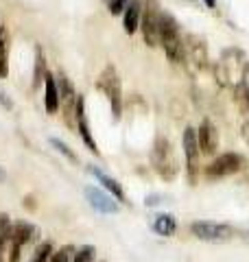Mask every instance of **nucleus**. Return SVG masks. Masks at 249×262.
<instances>
[{
	"mask_svg": "<svg viewBox=\"0 0 249 262\" xmlns=\"http://www.w3.org/2000/svg\"><path fill=\"white\" fill-rule=\"evenodd\" d=\"M53 256V245L51 243H42L39 247L33 253V260L31 262H48V258Z\"/></svg>",
	"mask_w": 249,
	"mask_h": 262,
	"instance_id": "19",
	"label": "nucleus"
},
{
	"mask_svg": "<svg viewBox=\"0 0 249 262\" xmlns=\"http://www.w3.org/2000/svg\"><path fill=\"white\" fill-rule=\"evenodd\" d=\"M245 168V158L238 153H223L221 158L214 160L210 166H205L203 175L210 177V179H221V177H227V175H234L238 170Z\"/></svg>",
	"mask_w": 249,
	"mask_h": 262,
	"instance_id": "5",
	"label": "nucleus"
},
{
	"mask_svg": "<svg viewBox=\"0 0 249 262\" xmlns=\"http://www.w3.org/2000/svg\"><path fill=\"white\" fill-rule=\"evenodd\" d=\"M147 206H157V203H160V196H157V194H153V196H147Z\"/></svg>",
	"mask_w": 249,
	"mask_h": 262,
	"instance_id": "24",
	"label": "nucleus"
},
{
	"mask_svg": "<svg viewBox=\"0 0 249 262\" xmlns=\"http://www.w3.org/2000/svg\"><path fill=\"white\" fill-rule=\"evenodd\" d=\"M94 256H96V249L92 247V245H83L81 249L74 251V256H72L70 262H92Z\"/></svg>",
	"mask_w": 249,
	"mask_h": 262,
	"instance_id": "17",
	"label": "nucleus"
},
{
	"mask_svg": "<svg viewBox=\"0 0 249 262\" xmlns=\"http://www.w3.org/2000/svg\"><path fill=\"white\" fill-rule=\"evenodd\" d=\"M131 3V0H112V5H110V11L112 13H120L127 9V5Z\"/></svg>",
	"mask_w": 249,
	"mask_h": 262,
	"instance_id": "22",
	"label": "nucleus"
},
{
	"mask_svg": "<svg viewBox=\"0 0 249 262\" xmlns=\"http://www.w3.org/2000/svg\"><path fill=\"white\" fill-rule=\"evenodd\" d=\"M205 3H208V5H210V7H214V0H205Z\"/></svg>",
	"mask_w": 249,
	"mask_h": 262,
	"instance_id": "27",
	"label": "nucleus"
},
{
	"mask_svg": "<svg viewBox=\"0 0 249 262\" xmlns=\"http://www.w3.org/2000/svg\"><path fill=\"white\" fill-rule=\"evenodd\" d=\"M247 241H249V232H247Z\"/></svg>",
	"mask_w": 249,
	"mask_h": 262,
	"instance_id": "28",
	"label": "nucleus"
},
{
	"mask_svg": "<svg viewBox=\"0 0 249 262\" xmlns=\"http://www.w3.org/2000/svg\"><path fill=\"white\" fill-rule=\"evenodd\" d=\"M46 79V72H44V55L37 48V68H35V85H39L42 81Z\"/></svg>",
	"mask_w": 249,
	"mask_h": 262,
	"instance_id": "21",
	"label": "nucleus"
},
{
	"mask_svg": "<svg viewBox=\"0 0 249 262\" xmlns=\"http://www.w3.org/2000/svg\"><path fill=\"white\" fill-rule=\"evenodd\" d=\"M83 192H86V199L90 201V206H92L96 212H101V214H114V212H118V203H116L110 194L98 190V188L88 186Z\"/></svg>",
	"mask_w": 249,
	"mask_h": 262,
	"instance_id": "10",
	"label": "nucleus"
},
{
	"mask_svg": "<svg viewBox=\"0 0 249 262\" xmlns=\"http://www.w3.org/2000/svg\"><path fill=\"white\" fill-rule=\"evenodd\" d=\"M140 20H142V5L138 0H131L127 9H125V31L131 35L140 27Z\"/></svg>",
	"mask_w": 249,
	"mask_h": 262,
	"instance_id": "14",
	"label": "nucleus"
},
{
	"mask_svg": "<svg viewBox=\"0 0 249 262\" xmlns=\"http://www.w3.org/2000/svg\"><path fill=\"white\" fill-rule=\"evenodd\" d=\"M160 15L155 7L149 5L147 9L142 11V20H140V27H142V35H144V42L149 46H155L160 44Z\"/></svg>",
	"mask_w": 249,
	"mask_h": 262,
	"instance_id": "7",
	"label": "nucleus"
},
{
	"mask_svg": "<svg viewBox=\"0 0 249 262\" xmlns=\"http://www.w3.org/2000/svg\"><path fill=\"white\" fill-rule=\"evenodd\" d=\"M190 232L199 241H205V243H227L230 238L236 236V229L232 225L214 223V221H197V223L190 225Z\"/></svg>",
	"mask_w": 249,
	"mask_h": 262,
	"instance_id": "3",
	"label": "nucleus"
},
{
	"mask_svg": "<svg viewBox=\"0 0 249 262\" xmlns=\"http://www.w3.org/2000/svg\"><path fill=\"white\" fill-rule=\"evenodd\" d=\"M51 144H53V146H57V151H59V153H64L66 158H68V160L77 162V155L72 153V149H70V146L66 144V142H61V140H57V138H53V140H51Z\"/></svg>",
	"mask_w": 249,
	"mask_h": 262,
	"instance_id": "20",
	"label": "nucleus"
},
{
	"mask_svg": "<svg viewBox=\"0 0 249 262\" xmlns=\"http://www.w3.org/2000/svg\"><path fill=\"white\" fill-rule=\"evenodd\" d=\"M20 251H22V247H18V245H9V260L7 262H18L20 260Z\"/></svg>",
	"mask_w": 249,
	"mask_h": 262,
	"instance_id": "23",
	"label": "nucleus"
},
{
	"mask_svg": "<svg viewBox=\"0 0 249 262\" xmlns=\"http://www.w3.org/2000/svg\"><path fill=\"white\" fill-rule=\"evenodd\" d=\"M0 103H3V105H5V107H11V103H9V101H7V98H5V94H3V92H0Z\"/></svg>",
	"mask_w": 249,
	"mask_h": 262,
	"instance_id": "25",
	"label": "nucleus"
},
{
	"mask_svg": "<svg viewBox=\"0 0 249 262\" xmlns=\"http://www.w3.org/2000/svg\"><path fill=\"white\" fill-rule=\"evenodd\" d=\"M37 229L33 227L31 223H24V221H20V223H13V229H11V243L9 245H18V247H24L27 243H31L33 238H35Z\"/></svg>",
	"mask_w": 249,
	"mask_h": 262,
	"instance_id": "12",
	"label": "nucleus"
},
{
	"mask_svg": "<svg viewBox=\"0 0 249 262\" xmlns=\"http://www.w3.org/2000/svg\"><path fill=\"white\" fill-rule=\"evenodd\" d=\"M153 229L160 236H173L177 232V221L171 214H157L153 221Z\"/></svg>",
	"mask_w": 249,
	"mask_h": 262,
	"instance_id": "15",
	"label": "nucleus"
},
{
	"mask_svg": "<svg viewBox=\"0 0 249 262\" xmlns=\"http://www.w3.org/2000/svg\"><path fill=\"white\" fill-rule=\"evenodd\" d=\"M0 262H5V260H0Z\"/></svg>",
	"mask_w": 249,
	"mask_h": 262,
	"instance_id": "29",
	"label": "nucleus"
},
{
	"mask_svg": "<svg viewBox=\"0 0 249 262\" xmlns=\"http://www.w3.org/2000/svg\"><path fill=\"white\" fill-rule=\"evenodd\" d=\"M7 55H9V35L0 31V77H7Z\"/></svg>",
	"mask_w": 249,
	"mask_h": 262,
	"instance_id": "16",
	"label": "nucleus"
},
{
	"mask_svg": "<svg viewBox=\"0 0 249 262\" xmlns=\"http://www.w3.org/2000/svg\"><path fill=\"white\" fill-rule=\"evenodd\" d=\"M46 92H44V105L46 110L55 114L57 110H59V90H57V79L53 75H48L46 72Z\"/></svg>",
	"mask_w": 249,
	"mask_h": 262,
	"instance_id": "13",
	"label": "nucleus"
},
{
	"mask_svg": "<svg viewBox=\"0 0 249 262\" xmlns=\"http://www.w3.org/2000/svg\"><path fill=\"white\" fill-rule=\"evenodd\" d=\"M88 173L92 175V177L96 179L98 184H103V186H105L107 190H110V192H112V194H114V196H116V199H118V201H125L122 186H120L118 182H116L114 177H110L107 173H103V170H101V168H96V166H88Z\"/></svg>",
	"mask_w": 249,
	"mask_h": 262,
	"instance_id": "11",
	"label": "nucleus"
},
{
	"mask_svg": "<svg viewBox=\"0 0 249 262\" xmlns=\"http://www.w3.org/2000/svg\"><path fill=\"white\" fill-rule=\"evenodd\" d=\"M3 179H5V170L0 168V182H3Z\"/></svg>",
	"mask_w": 249,
	"mask_h": 262,
	"instance_id": "26",
	"label": "nucleus"
},
{
	"mask_svg": "<svg viewBox=\"0 0 249 262\" xmlns=\"http://www.w3.org/2000/svg\"><path fill=\"white\" fill-rule=\"evenodd\" d=\"M96 88L107 96V101L112 105V114L114 118H120V110H122V96H120V79H118V72H116L112 66L101 72V77L96 81Z\"/></svg>",
	"mask_w": 249,
	"mask_h": 262,
	"instance_id": "4",
	"label": "nucleus"
},
{
	"mask_svg": "<svg viewBox=\"0 0 249 262\" xmlns=\"http://www.w3.org/2000/svg\"><path fill=\"white\" fill-rule=\"evenodd\" d=\"M160 44L164 46V53L169 55V59L184 61V57H186L184 37H181V33H179L177 22L166 13L160 15Z\"/></svg>",
	"mask_w": 249,
	"mask_h": 262,
	"instance_id": "2",
	"label": "nucleus"
},
{
	"mask_svg": "<svg viewBox=\"0 0 249 262\" xmlns=\"http://www.w3.org/2000/svg\"><path fill=\"white\" fill-rule=\"evenodd\" d=\"M57 90H59V103H64L66 118H68V122H72V114L77 116V101H79V96H77V92H74V88H72V83L68 81V77H66V75L57 77Z\"/></svg>",
	"mask_w": 249,
	"mask_h": 262,
	"instance_id": "8",
	"label": "nucleus"
},
{
	"mask_svg": "<svg viewBox=\"0 0 249 262\" xmlns=\"http://www.w3.org/2000/svg\"><path fill=\"white\" fill-rule=\"evenodd\" d=\"M197 142H199V151L203 155H212L219 146V131L212 125L210 120H203L197 129Z\"/></svg>",
	"mask_w": 249,
	"mask_h": 262,
	"instance_id": "9",
	"label": "nucleus"
},
{
	"mask_svg": "<svg viewBox=\"0 0 249 262\" xmlns=\"http://www.w3.org/2000/svg\"><path fill=\"white\" fill-rule=\"evenodd\" d=\"M184 153H186V173L190 177V184H197V177H199V142H197V131L193 129H186L184 131Z\"/></svg>",
	"mask_w": 249,
	"mask_h": 262,
	"instance_id": "6",
	"label": "nucleus"
},
{
	"mask_svg": "<svg viewBox=\"0 0 249 262\" xmlns=\"http://www.w3.org/2000/svg\"><path fill=\"white\" fill-rule=\"evenodd\" d=\"M74 251H77V249H74L72 245H66V247L53 251V256L48 258V262H70L72 256H74Z\"/></svg>",
	"mask_w": 249,
	"mask_h": 262,
	"instance_id": "18",
	"label": "nucleus"
},
{
	"mask_svg": "<svg viewBox=\"0 0 249 262\" xmlns=\"http://www.w3.org/2000/svg\"><path fill=\"white\" fill-rule=\"evenodd\" d=\"M151 164L153 170L160 175L164 182H173L179 173V162L173 151V144L166 138H157L153 149H151Z\"/></svg>",
	"mask_w": 249,
	"mask_h": 262,
	"instance_id": "1",
	"label": "nucleus"
}]
</instances>
